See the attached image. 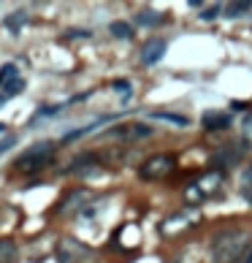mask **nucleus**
I'll list each match as a JSON object with an SVG mask.
<instances>
[{"label":"nucleus","mask_w":252,"mask_h":263,"mask_svg":"<svg viewBox=\"0 0 252 263\" xmlns=\"http://www.w3.org/2000/svg\"><path fill=\"white\" fill-rule=\"evenodd\" d=\"M3 130H6V125H3V122H0V133H3Z\"/></svg>","instance_id":"b1692460"},{"label":"nucleus","mask_w":252,"mask_h":263,"mask_svg":"<svg viewBox=\"0 0 252 263\" xmlns=\"http://www.w3.org/2000/svg\"><path fill=\"white\" fill-rule=\"evenodd\" d=\"M112 87H114L117 92H122V95H125V101H128V98H130V92H133V90H130V84L125 82V79H120V82H114Z\"/></svg>","instance_id":"f3484780"},{"label":"nucleus","mask_w":252,"mask_h":263,"mask_svg":"<svg viewBox=\"0 0 252 263\" xmlns=\"http://www.w3.org/2000/svg\"><path fill=\"white\" fill-rule=\"evenodd\" d=\"M244 136L252 139V114H249V117H244Z\"/></svg>","instance_id":"412c9836"},{"label":"nucleus","mask_w":252,"mask_h":263,"mask_svg":"<svg viewBox=\"0 0 252 263\" xmlns=\"http://www.w3.org/2000/svg\"><path fill=\"white\" fill-rule=\"evenodd\" d=\"M25 22H27V14H25V11H14L11 17L6 19V27H9L11 33H19V27L25 25Z\"/></svg>","instance_id":"f8f14e48"},{"label":"nucleus","mask_w":252,"mask_h":263,"mask_svg":"<svg viewBox=\"0 0 252 263\" xmlns=\"http://www.w3.org/2000/svg\"><path fill=\"white\" fill-rule=\"evenodd\" d=\"M87 36H92V33H87V30H68L65 33V38H87Z\"/></svg>","instance_id":"aec40b11"},{"label":"nucleus","mask_w":252,"mask_h":263,"mask_svg":"<svg viewBox=\"0 0 252 263\" xmlns=\"http://www.w3.org/2000/svg\"><path fill=\"white\" fill-rule=\"evenodd\" d=\"M249 231L247 228H223L211 239V263H239L247 252Z\"/></svg>","instance_id":"f257e3e1"},{"label":"nucleus","mask_w":252,"mask_h":263,"mask_svg":"<svg viewBox=\"0 0 252 263\" xmlns=\"http://www.w3.org/2000/svg\"><path fill=\"white\" fill-rule=\"evenodd\" d=\"M138 25H144V27H155V25H163L165 17H160V14H155V11H141L138 17H136Z\"/></svg>","instance_id":"9d476101"},{"label":"nucleus","mask_w":252,"mask_h":263,"mask_svg":"<svg viewBox=\"0 0 252 263\" xmlns=\"http://www.w3.org/2000/svg\"><path fill=\"white\" fill-rule=\"evenodd\" d=\"M217 14H220V6H211V9H206V11L201 14V19H203V22H209V19H214Z\"/></svg>","instance_id":"6ab92c4d"},{"label":"nucleus","mask_w":252,"mask_h":263,"mask_svg":"<svg viewBox=\"0 0 252 263\" xmlns=\"http://www.w3.org/2000/svg\"><path fill=\"white\" fill-rule=\"evenodd\" d=\"M249 11H252L249 0H236V3H228L225 6V17L228 19H239V17H244V14H249Z\"/></svg>","instance_id":"0eeeda50"},{"label":"nucleus","mask_w":252,"mask_h":263,"mask_svg":"<svg viewBox=\"0 0 252 263\" xmlns=\"http://www.w3.org/2000/svg\"><path fill=\"white\" fill-rule=\"evenodd\" d=\"M19 74H17V65L14 62H6L3 68H0V84H6L9 79H17Z\"/></svg>","instance_id":"2eb2a0df"},{"label":"nucleus","mask_w":252,"mask_h":263,"mask_svg":"<svg viewBox=\"0 0 252 263\" xmlns=\"http://www.w3.org/2000/svg\"><path fill=\"white\" fill-rule=\"evenodd\" d=\"M6 101H9V98H6V95H0V106H3V103H6Z\"/></svg>","instance_id":"5701e85b"},{"label":"nucleus","mask_w":252,"mask_h":263,"mask_svg":"<svg viewBox=\"0 0 252 263\" xmlns=\"http://www.w3.org/2000/svg\"><path fill=\"white\" fill-rule=\"evenodd\" d=\"M244 147L241 141H231V144H225V147H220L214 155H211V166L220 171V169H228V166H236L244 157Z\"/></svg>","instance_id":"20e7f679"},{"label":"nucleus","mask_w":252,"mask_h":263,"mask_svg":"<svg viewBox=\"0 0 252 263\" xmlns=\"http://www.w3.org/2000/svg\"><path fill=\"white\" fill-rule=\"evenodd\" d=\"M241 195L252 204V163L247 166V171H244V177H241Z\"/></svg>","instance_id":"4468645a"},{"label":"nucleus","mask_w":252,"mask_h":263,"mask_svg":"<svg viewBox=\"0 0 252 263\" xmlns=\"http://www.w3.org/2000/svg\"><path fill=\"white\" fill-rule=\"evenodd\" d=\"M165 49H168V44H165V38H149L144 44V49H141V65H157L163 57H165Z\"/></svg>","instance_id":"39448f33"},{"label":"nucleus","mask_w":252,"mask_h":263,"mask_svg":"<svg viewBox=\"0 0 252 263\" xmlns=\"http://www.w3.org/2000/svg\"><path fill=\"white\" fill-rule=\"evenodd\" d=\"M17 260V244L11 239H0V263H14Z\"/></svg>","instance_id":"6e6552de"},{"label":"nucleus","mask_w":252,"mask_h":263,"mask_svg":"<svg viewBox=\"0 0 252 263\" xmlns=\"http://www.w3.org/2000/svg\"><path fill=\"white\" fill-rule=\"evenodd\" d=\"M14 144H17V136H6L0 141V155H6L9 149H14Z\"/></svg>","instance_id":"a211bd4d"},{"label":"nucleus","mask_w":252,"mask_h":263,"mask_svg":"<svg viewBox=\"0 0 252 263\" xmlns=\"http://www.w3.org/2000/svg\"><path fill=\"white\" fill-rule=\"evenodd\" d=\"M54 149H57L54 141H35L33 147H27L25 152L17 157V163H14V166H17L19 171H25V174H35V171H41L44 166L52 160Z\"/></svg>","instance_id":"f03ea898"},{"label":"nucleus","mask_w":252,"mask_h":263,"mask_svg":"<svg viewBox=\"0 0 252 263\" xmlns=\"http://www.w3.org/2000/svg\"><path fill=\"white\" fill-rule=\"evenodd\" d=\"M152 119H163V122H171L176 127H187L190 125V119L182 117V114H168V111H152Z\"/></svg>","instance_id":"1a4fd4ad"},{"label":"nucleus","mask_w":252,"mask_h":263,"mask_svg":"<svg viewBox=\"0 0 252 263\" xmlns=\"http://www.w3.org/2000/svg\"><path fill=\"white\" fill-rule=\"evenodd\" d=\"M109 33H112L114 38H130L133 27L128 25V22H112V25H109Z\"/></svg>","instance_id":"9b49d317"},{"label":"nucleus","mask_w":252,"mask_h":263,"mask_svg":"<svg viewBox=\"0 0 252 263\" xmlns=\"http://www.w3.org/2000/svg\"><path fill=\"white\" fill-rule=\"evenodd\" d=\"M231 122H233V117L228 111H217V109L203 111V117H201V125L206 130H225V127H231Z\"/></svg>","instance_id":"423d86ee"},{"label":"nucleus","mask_w":252,"mask_h":263,"mask_svg":"<svg viewBox=\"0 0 252 263\" xmlns=\"http://www.w3.org/2000/svg\"><path fill=\"white\" fill-rule=\"evenodd\" d=\"M22 90H25V79H9V82H6L3 84V95H6V98H11V95H19Z\"/></svg>","instance_id":"ddd939ff"},{"label":"nucleus","mask_w":252,"mask_h":263,"mask_svg":"<svg viewBox=\"0 0 252 263\" xmlns=\"http://www.w3.org/2000/svg\"><path fill=\"white\" fill-rule=\"evenodd\" d=\"M244 263H252V250L247 252V260H244Z\"/></svg>","instance_id":"4be33fe9"},{"label":"nucleus","mask_w":252,"mask_h":263,"mask_svg":"<svg viewBox=\"0 0 252 263\" xmlns=\"http://www.w3.org/2000/svg\"><path fill=\"white\" fill-rule=\"evenodd\" d=\"M174 169H176V157L168 152H160V155H152L149 160H144V166L138 169V177L147 182H155V179H165Z\"/></svg>","instance_id":"7ed1b4c3"},{"label":"nucleus","mask_w":252,"mask_h":263,"mask_svg":"<svg viewBox=\"0 0 252 263\" xmlns=\"http://www.w3.org/2000/svg\"><path fill=\"white\" fill-rule=\"evenodd\" d=\"M57 111H60V106H41L33 114V119H30V125H38V119H41V117H52V114H57Z\"/></svg>","instance_id":"dca6fc26"}]
</instances>
